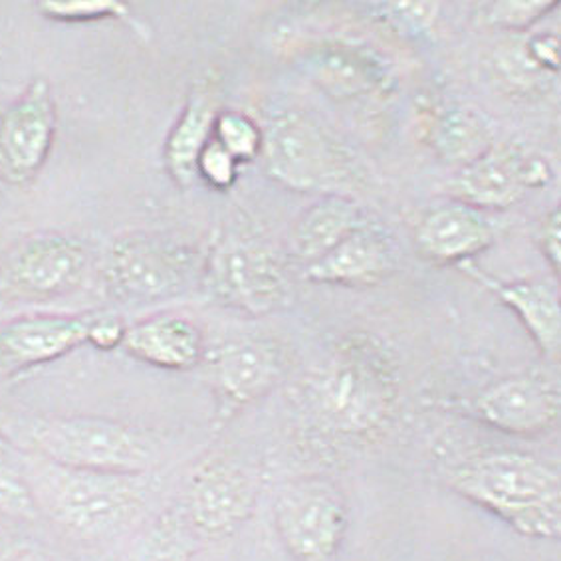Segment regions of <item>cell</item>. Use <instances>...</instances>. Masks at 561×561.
<instances>
[{
    "instance_id": "1",
    "label": "cell",
    "mask_w": 561,
    "mask_h": 561,
    "mask_svg": "<svg viewBox=\"0 0 561 561\" xmlns=\"http://www.w3.org/2000/svg\"><path fill=\"white\" fill-rule=\"evenodd\" d=\"M0 435L21 453L73 470L153 474L165 457L153 431L105 416L0 413Z\"/></svg>"
},
{
    "instance_id": "2",
    "label": "cell",
    "mask_w": 561,
    "mask_h": 561,
    "mask_svg": "<svg viewBox=\"0 0 561 561\" xmlns=\"http://www.w3.org/2000/svg\"><path fill=\"white\" fill-rule=\"evenodd\" d=\"M399 393L396 357L374 333L345 335L310 383L313 413L345 438L379 433L396 413Z\"/></svg>"
},
{
    "instance_id": "3",
    "label": "cell",
    "mask_w": 561,
    "mask_h": 561,
    "mask_svg": "<svg viewBox=\"0 0 561 561\" xmlns=\"http://www.w3.org/2000/svg\"><path fill=\"white\" fill-rule=\"evenodd\" d=\"M22 458L38 516L82 540H110L134 528L153 494L151 474L73 470L26 453Z\"/></svg>"
},
{
    "instance_id": "4",
    "label": "cell",
    "mask_w": 561,
    "mask_h": 561,
    "mask_svg": "<svg viewBox=\"0 0 561 561\" xmlns=\"http://www.w3.org/2000/svg\"><path fill=\"white\" fill-rule=\"evenodd\" d=\"M448 486L526 538L556 540L561 530V479L540 458L499 450L458 465Z\"/></svg>"
},
{
    "instance_id": "5",
    "label": "cell",
    "mask_w": 561,
    "mask_h": 561,
    "mask_svg": "<svg viewBox=\"0 0 561 561\" xmlns=\"http://www.w3.org/2000/svg\"><path fill=\"white\" fill-rule=\"evenodd\" d=\"M266 171L298 193L343 195L357 178L354 153L313 115L291 110L276 115L262 134Z\"/></svg>"
},
{
    "instance_id": "6",
    "label": "cell",
    "mask_w": 561,
    "mask_h": 561,
    "mask_svg": "<svg viewBox=\"0 0 561 561\" xmlns=\"http://www.w3.org/2000/svg\"><path fill=\"white\" fill-rule=\"evenodd\" d=\"M198 250L156 232H127L110 242L100 276L110 298L125 304H153L181 296L201 278Z\"/></svg>"
},
{
    "instance_id": "7",
    "label": "cell",
    "mask_w": 561,
    "mask_h": 561,
    "mask_svg": "<svg viewBox=\"0 0 561 561\" xmlns=\"http://www.w3.org/2000/svg\"><path fill=\"white\" fill-rule=\"evenodd\" d=\"M201 280L215 300L247 316L278 312L291 291L290 271L266 240L227 232L203 261Z\"/></svg>"
},
{
    "instance_id": "8",
    "label": "cell",
    "mask_w": 561,
    "mask_h": 561,
    "mask_svg": "<svg viewBox=\"0 0 561 561\" xmlns=\"http://www.w3.org/2000/svg\"><path fill=\"white\" fill-rule=\"evenodd\" d=\"M90 252L82 240L64 232H34L0 254V301L7 306H44L82 288Z\"/></svg>"
},
{
    "instance_id": "9",
    "label": "cell",
    "mask_w": 561,
    "mask_h": 561,
    "mask_svg": "<svg viewBox=\"0 0 561 561\" xmlns=\"http://www.w3.org/2000/svg\"><path fill=\"white\" fill-rule=\"evenodd\" d=\"M272 512L278 540L294 561H332L350 530L347 500L322 477L286 482Z\"/></svg>"
},
{
    "instance_id": "10",
    "label": "cell",
    "mask_w": 561,
    "mask_h": 561,
    "mask_svg": "<svg viewBox=\"0 0 561 561\" xmlns=\"http://www.w3.org/2000/svg\"><path fill=\"white\" fill-rule=\"evenodd\" d=\"M259 499L256 480L229 457H208L193 468L181 510L201 540L234 536L250 520Z\"/></svg>"
},
{
    "instance_id": "11",
    "label": "cell",
    "mask_w": 561,
    "mask_h": 561,
    "mask_svg": "<svg viewBox=\"0 0 561 561\" xmlns=\"http://www.w3.org/2000/svg\"><path fill=\"white\" fill-rule=\"evenodd\" d=\"M58 114L53 88L32 80L14 102L0 112V181L26 187L38 178L53 151Z\"/></svg>"
},
{
    "instance_id": "12",
    "label": "cell",
    "mask_w": 561,
    "mask_h": 561,
    "mask_svg": "<svg viewBox=\"0 0 561 561\" xmlns=\"http://www.w3.org/2000/svg\"><path fill=\"white\" fill-rule=\"evenodd\" d=\"M208 379L217 399V423L227 425L247 407L268 396L286 374L280 343L266 337H240L205 354Z\"/></svg>"
},
{
    "instance_id": "13",
    "label": "cell",
    "mask_w": 561,
    "mask_h": 561,
    "mask_svg": "<svg viewBox=\"0 0 561 561\" xmlns=\"http://www.w3.org/2000/svg\"><path fill=\"white\" fill-rule=\"evenodd\" d=\"M551 178L546 159L508 144H494L484 156L458 171L450 191L455 201L477 210L510 208L530 188L546 187Z\"/></svg>"
},
{
    "instance_id": "14",
    "label": "cell",
    "mask_w": 561,
    "mask_h": 561,
    "mask_svg": "<svg viewBox=\"0 0 561 561\" xmlns=\"http://www.w3.org/2000/svg\"><path fill=\"white\" fill-rule=\"evenodd\" d=\"M94 316L34 313L0 323V385L85 345Z\"/></svg>"
},
{
    "instance_id": "15",
    "label": "cell",
    "mask_w": 561,
    "mask_h": 561,
    "mask_svg": "<svg viewBox=\"0 0 561 561\" xmlns=\"http://www.w3.org/2000/svg\"><path fill=\"white\" fill-rule=\"evenodd\" d=\"M560 387L541 374L512 375L477 399V415L514 437H538L560 419Z\"/></svg>"
},
{
    "instance_id": "16",
    "label": "cell",
    "mask_w": 561,
    "mask_h": 561,
    "mask_svg": "<svg viewBox=\"0 0 561 561\" xmlns=\"http://www.w3.org/2000/svg\"><path fill=\"white\" fill-rule=\"evenodd\" d=\"M396 244L377 225H364L342 240L332 252L306 268V278L316 284L369 288L393 274Z\"/></svg>"
},
{
    "instance_id": "17",
    "label": "cell",
    "mask_w": 561,
    "mask_h": 561,
    "mask_svg": "<svg viewBox=\"0 0 561 561\" xmlns=\"http://www.w3.org/2000/svg\"><path fill=\"white\" fill-rule=\"evenodd\" d=\"M122 350L141 364L188 371L203 364L207 347L197 323L178 313H157L125 328Z\"/></svg>"
},
{
    "instance_id": "18",
    "label": "cell",
    "mask_w": 561,
    "mask_h": 561,
    "mask_svg": "<svg viewBox=\"0 0 561 561\" xmlns=\"http://www.w3.org/2000/svg\"><path fill=\"white\" fill-rule=\"evenodd\" d=\"M492 242L494 229L490 220L458 201L431 208L415 230L416 250L435 264L470 261Z\"/></svg>"
},
{
    "instance_id": "19",
    "label": "cell",
    "mask_w": 561,
    "mask_h": 561,
    "mask_svg": "<svg viewBox=\"0 0 561 561\" xmlns=\"http://www.w3.org/2000/svg\"><path fill=\"white\" fill-rule=\"evenodd\" d=\"M219 112V85L210 78L198 80L191 88L185 107L169 131L163 151L167 173L179 187H191L197 179L198 156L213 139V127Z\"/></svg>"
},
{
    "instance_id": "20",
    "label": "cell",
    "mask_w": 561,
    "mask_h": 561,
    "mask_svg": "<svg viewBox=\"0 0 561 561\" xmlns=\"http://www.w3.org/2000/svg\"><path fill=\"white\" fill-rule=\"evenodd\" d=\"M367 222L364 208L354 198L323 195L296 220L291 237L294 250L298 259L310 266Z\"/></svg>"
},
{
    "instance_id": "21",
    "label": "cell",
    "mask_w": 561,
    "mask_h": 561,
    "mask_svg": "<svg viewBox=\"0 0 561 561\" xmlns=\"http://www.w3.org/2000/svg\"><path fill=\"white\" fill-rule=\"evenodd\" d=\"M500 300L518 316L526 332L550 362L560 355L561 312L560 294L546 282L522 280L490 284Z\"/></svg>"
},
{
    "instance_id": "22",
    "label": "cell",
    "mask_w": 561,
    "mask_h": 561,
    "mask_svg": "<svg viewBox=\"0 0 561 561\" xmlns=\"http://www.w3.org/2000/svg\"><path fill=\"white\" fill-rule=\"evenodd\" d=\"M431 144L445 163L465 167L484 156L494 146V139L482 115L468 107L450 105L435 115Z\"/></svg>"
},
{
    "instance_id": "23",
    "label": "cell",
    "mask_w": 561,
    "mask_h": 561,
    "mask_svg": "<svg viewBox=\"0 0 561 561\" xmlns=\"http://www.w3.org/2000/svg\"><path fill=\"white\" fill-rule=\"evenodd\" d=\"M201 538L188 526L181 506L167 508L139 541L137 561H195Z\"/></svg>"
},
{
    "instance_id": "24",
    "label": "cell",
    "mask_w": 561,
    "mask_h": 561,
    "mask_svg": "<svg viewBox=\"0 0 561 561\" xmlns=\"http://www.w3.org/2000/svg\"><path fill=\"white\" fill-rule=\"evenodd\" d=\"M322 82L335 94H359L377 88L383 80V70L371 56L354 53L350 48H335L318 62Z\"/></svg>"
},
{
    "instance_id": "25",
    "label": "cell",
    "mask_w": 561,
    "mask_h": 561,
    "mask_svg": "<svg viewBox=\"0 0 561 561\" xmlns=\"http://www.w3.org/2000/svg\"><path fill=\"white\" fill-rule=\"evenodd\" d=\"M0 514L16 520L38 518L31 484L24 472V458L0 435Z\"/></svg>"
},
{
    "instance_id": "26",
    "label": "cell",
    "mask_w": 561,
    "mask_h": 561,
    "mask_svg": "<svg viewBox=\"0 0 561 561\" xmlns=\"http://www.w3.org/2000/svg\"><path fill=\"white\" fill-rule=\"evenodd\" d=\"M213 139L229 151L237 163L252 161L262 151L259 125L240 112H219L213 127Z\"/></svg>"
},
{
    "instance_id": "27",
    "label": "cell",
    "mask_w": 561,
    "mask_h": 561,
    "mask_svg": "<svg viewBox=\"0 0 561 561\" xmlns=\"http://www.w3.org/2000/svg\"><path fill=\"white\" fill-rule=\"evenodd\" d=\"M36 9L42 16L50 21L90 22L115 19V21L134 24L137 31H141L137 22L131 19V12L124 2H114V0H62V2L46 0V2H38Z\"/></svg>"
},
{
    "instance_id": "28",
    "label": "cell",
    "mask_w": 561,
    "mask_h": 561,
    "mask_svg": "<svg viewBox=\"0 0 561 561\" xmlns=\"http://www.w3.org/2000/svg\"><path fill=\"white\" fill-rule=\"evenodd\" d=\"M558 9V2H543V0H516V2H494L486 7V21L500 28L508 31H524L530 28L531 24L548 16L551 11Z\"/></svg>"
},
{
    "instance_id": "29",
    "label": "cell",
    "mask_w": 561,
    "mask_h": 561,
    "mask_svg": "<svg viewBox=\"0 0 561 561\" xmlns=\"http://www.w3.org/2000/svg\"><path fill=\"white\" fill-rule=\"evenodd\" d=\"M237 169L239 163L234 161V157L225 151L215 139H210L198 156L197 178L207 181L213 188L222 191L232 187V183L237 181Z\"/></svg>"
},
{
    "instance_id": "30",
    "label": "cell",
    "mask_w": 561,
    "mask_h": 561,
    "mask_svg": "<svg viewBox=\"0 0 561 561\" xmlns=\"http://www.w3.org/2000/svg\"><path fill=\"white\" fill-rule=\"evenodd\" d=\"M385 11L403 31L423 32L433 26L438 7L431 2H396L385 7Z\"/></svg>"
},
{
    "instance_id": "31",
    "label": "cell",
    "mask_w": 561,
    "mask_h": 561,
    "mask_svg": "<svg viewBox=\"0 0 561 561\" xmlns=\"http://www.w3.org/2000/svg\"><path fill=\"white\" fill-rule=\"evenodd\" d=\"M125 328L127 325L114 313L95 312L94 322L88 332V343L100 352L117 350L124 342Z\"/></svg>"
},
{
    "instance_id": "32",
    "label": "cell",
    "mask_w": 561,
    "mask_h": 561,
    "mask_svg": "<svg viewBox=\"0 0 561 561\" xmlns=\"http://www.w3.org/2000/svg\"><path fill=\"white\" fill-rule=\"evenodd\" d=\"M560 210H550L548 217L541 220L538 229V244L546 261L550 262L551 271H560Z\"/></svg>"
},
{
    "instance_id": "33",
    "label": "cell",
    "mask_w": 561,
    "mask_h": 561,
    "mask_svg": "<svg viewBox=\"0 0 561 561\" xmlns=\"http://www.w3.org/2000/svg\"><path fill=\"white\" fill-rule=\"evenodd\" d=\"M528 54H530L531 60L551 70V72H558L560 68V42L553 36V34H538L528 41Z\"/></svg>"
},
{
    "instance_id": "34",
    "label": "cell",
    "mask_w": 561,
    "mask_h": 561,
    "mask_svg": "<svg viewBox=\"0 0 561 561\" xmlns=\"http://www.w3.org/2000/svg\"><path fill=\"white\" fill-rule=\"evenodd\" d=\"M22 550L21 543L12 536L11 531L0 524V561H12Z\"/></svg>"
},
{
    "instance_id": "35",
    "label": "cell",
    "mask_w": 561,
    "mask_h": 561,
    "mask_svg": "<svg viewBox=\"0 0 561 561\" xmlns=\"http://www.w3.org/2000/svg\"><path fill=\"white\" fill-rule=\"evenodd\" d=\"M12 561H53L48 556H44L41 551L28 550V548H22L16 558Z\"/></svg>"
}]
</instances>
